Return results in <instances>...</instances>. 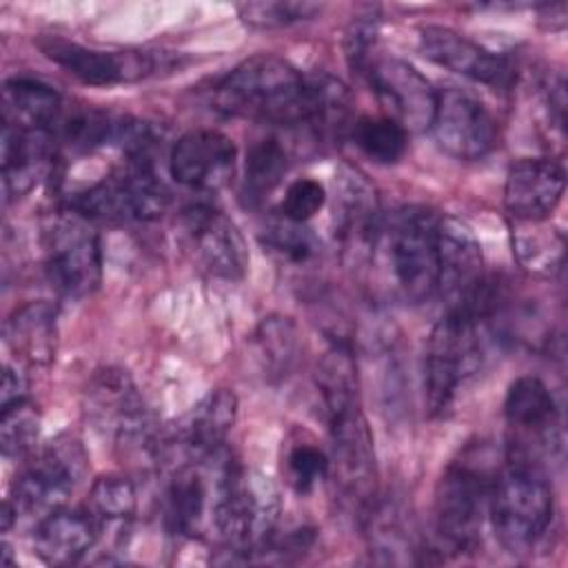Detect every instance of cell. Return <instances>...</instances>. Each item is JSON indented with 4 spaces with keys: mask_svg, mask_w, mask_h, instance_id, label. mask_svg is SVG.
<instances>
[{
    "mask_svg": "<svg viewBox=\"0 0 568 568\" xmlns=\"http://www.w3.org/2000/svg\"><path fill=\"white\" fill-rule=\"evenodd\" d=\"M135 486L126 475H100L91 484L87 510L93 515L100 530L104 526L129 521L135 515Z\"/></svg>",
    "mask_w": 568,
    "mask_h": 568,
    "instance_id": "31",
    "label": "cell"
},
{
    "mask_svg": "<svg viewBox=\"0 0 568 568\" xmlns=\"http://www.w3.org/2000/svg\"><path fill=\"white\" fill-rule=\"evenodd\" d=\"M7 346L27 364H49L55 353V308L47 302H27L4 324Z\"/></svg>",
    "mask_w": 568,
    "mask_h": 568,
    "instance_id": "25",
    "label": "cell"
},
{
    "mask_svg": "<svg viewBox=\"0 0 568 568\" xmlns=\"http://www.w3.org/2000/svg\"><path fill=\"white\" fill-rule=\"evenodd\" d=\"M419 49L437 67L470 78L475 82L504 89L513 80V71L501 55L479 47L455 29L439 24L422 27Z\"/></svg>",
    "mask_w": 568,
    "mask_h": 568,
    "instance_id": "20",
    "label": "cell"
},
{
    "mask_svg": "<svg viewBox=\"0 0 568 568\" xmlns=\"http://www.w3.org/2000/svg\"><path fill=\"white\" fill-rule=\"evenodd\" d=\"M62 109V98L40 80L18 75L4 82V122L9 124L51 133Z\"/></svg>",
    "mask_w": 568,
    "mask_h": 568,
    "instance_id": "26",
    "label": "cell"
},
{
    "mask_svg": "<svg viewBox=\"0 0 568 568\" xmlns=\"http://www.w3.org/2000/svg\"><path fill=\"white\" fill-rule=\"evenodd\" d=\"M513 231L515 253L528 271L552 275L564 260V237L555 231L541 229L544 222H515Z\"/></svg>",
    "mask_w": 568,
    "mask_h": 568,
    "instance_id": "32",
    "label": "cell"
},
{
    "mask_svg": "<svg viewBox=\"0 0 568 568\" xmlns=\"http://www.w3.org/2000/svg\"><path fill=\"white\" fill-rule=\"evenodd\" d=\"M38 49L67 73L84 84L109 87L118 82H133L158 71L162 53L151 51H102L60 36H40Z\"/></svg>",
    "mask_w": 568,
    "mask_h": 568,
    "instance_id": "14",
    "label": "cell"
},
{
    "mask_svg": "<svg viewBox=\"0 0 568 568\" xmlns=\"http://www.w3.org/2000/svg\"><path fill=\"white\" fill-rule=\"evenodd\" d=\"M264 244L282 260L291 264H306L317 255V240L302 222L286 217L271 220L264 229Z\"/></svg>",
    "mask_w": 568,
    "mask_h": 568,
    "instance_id": "35",
    "label": "cell"
},
{
    "mask_svg": "<svg viewBox=\"0 0 568 568\" xmlns=\"http://www.w3.org/2000/svg\"><path fill=\"white\" fill-rule=\"evenodd\" d=\"M255 353L268 375H286L297 357V328L286 315H268L255 328Z\"/></svg>",
    "mask_w": 568,
    "mask_h": 568,
    "instance_id": "29",
    "label": "cell"
},
{
    "mask_svg": "<svg viewBox=\"0 0 568 568\" xmlns=\"http://www.w3.org/2000/svg\"><path fill=\"white\" fill-rule=\"evenodd\" d=\"M288 166L286 149L275 138L257 140L248 153L244 164V197L255 204L264 195H268L280 180L284 178Z\"/></svg>",
    "mask_w": 568,
    "mask_h": 568,
    "instance_id": "30",
    "label": "cell"
},
{
    "mask_svg": "<svg viewBox=\"0 0 568 568\" xmlns=\"http://www.w3.org/2000/svg\"><path fill=\"white\" fill-rule=\"evenodd\" d=\"M211 501L213 488L206 486L200 462L175 466L162 499L166 530L178 537L200 535L204 519H211Z\"/></svg>",
    "mask_w": 568,
    "mask_h": 568,
    "instance_id": "24",
    "label": "cell"
},
{
    "mask_svg": "<svg viewBox=\"0 0 568 568\" xmlns=\"http://www.w3.org/2000/svg\"><path fill=\"white\" fill-rule=\"evenodd\" d=\"M555 510L552 488L541 464L508 455L495 473L488 515L499 544L508 552H526L550 528Z\"/></svg>",
    "mask_w": 568,
    "mask_h": 568,
    "instance_id": "2",
    "label": "cell"
},
{
    "mask_svg": "<svg viewBox=\"0 0 568 568\" xmlns=\"http://www.w3.org/2000/svg\"><path fill=\"white\" fill-rule=\"evenodd\" d=\"M169 206V191L158 178L151 155L126 158L122 166L104 175L69 200V209L89 222H151Z\"/></svg>",
    "mask_w": 568,
    "mask_h": 568,
    "instance_id": "6",
    "label": "cell"
},
{
    "mask_svg": "<svg viewBox=\"0 0 568 568\" xmlns=\"http://www.w3.org/2000/svg\"><path fill=\"white\" fill-rule=\"evenodd\" d=\"M566 178L552 158H524L508 169L504 206L515 222H546L559 206Z\"/></svg>",
    "mask_w": 568,
    "mask_h": 568,
    "instance_id": "18",
    "label": "cell"
},
{
    "mask_svg": "<svg viewBox=\"0 0 568 568\" xmlns=\"http://www.w3.org/2000/svg\"><path fill=\"white\" fill-rule=\"evenodd\" d=\"M237 417L233 390L215 388L204 395L169 433L160 437V462L180 457V464L204 462L220 450Z\"/></svg>",
    "mask_w": 568,
    "mask_h": 568,
    "instance_id": "15",
    "label": "cell"
},
{
    "mask_svg": "<svg viewBox=\"0 0 568 568\" xmlns=\"http://www.w3.org/2000/svg\"><path fill=\"white\" fill-rule=\"evenodd\" d=\"M322 11V4L313 2H246L237 7L240 18L257 29L288 27L293 22L311 20Z\"/></svg>",
    "mask_w": 568,
    "mask_h": 568,
    "instance_id": "37",
    "label": "cell"
},
{
    "mask_svg": "<svg viewBox=\"0 0 568 568\" xmlns=\"http://www.w3.org/2000/svg\"><path fill=\"white\" fill-rule=\"evenodd\" d=\"M237 149L233 140L213 129H195L178 138L171 149V175L193 191H217L235 171Z\"/></svg>",
    "mask_w": 568,
    "mask_h": 568,
    "instance_id": "17",
    "label": "cell"
},
{
    "mask_svg": "<svg viewBox=\"0 0 568 568\" xmlns=\"http://www.w3.org/2000/svg\"><path fill=\"white\" fill-rule=\"evenodd\" d=\"M508 424V455L541 464L544 455L559 448V410L548 386L537 377H519L504 399Z\"/></svg>",
    "mask_w": 568,
    "mask_h": 568,
    "instance_id": "12",
    "label": "cell"
},
{
    "mask_svg": "<svg viewBox=\"0 0 568 568\" xmlns=\"http://www.w3.org/2000/svg\"><path fill=\"white\" fill-rule=\"evenodd\" d=\"M286 479L295 493H311L328 475V455L313 442H293L286 450Z\"/></svg>",
    "mask_w": 568,
    "mask_h": 568,
    "instance_id": "36",
    "label": "cell"
},
{
    "mask_svg": "<svg viewBox=\"0 0 568 568\" xmlns=\"http://www.w3.org/2000/svg\"><path fill=\"white\" fill-rule=\"evenodd\" d=\"M87 470V455L78 439L58 437L36 453V457L18 475L11 497L2 508V530L13 521H36V526L53 510L62 508Z\"/></svg>",
    "mask_w": 568,
    "mask_h": 568,
    "instance_id": "5",
    "label": "cell"
},
{
    "mask_svg": "<svg viewBox=\"0 0 568 568\" xmlns=\"http://www.w3.org/2000/svg\"><path fill=\"white\" fill-rule=\"evenodd\" d=\"M437 291L450 304L462 302L486 280L479 240L464 220L453 215L437 217Z\"/></svg>",
    "mask_w": 568,
    "mask_h": 568,
    "instance_id": "21",
    "label": "cell"
},
{
    "mask_svg": "<svg viewBox=\"0 0 568 568\" xmlns=\"http://www.w3.org/2000/svg\"><path fill=\"white\" fill-rule=\"evenodd\" d=\"M44 271L51 286L67 297H84L98 288L102 251L89 220L69 209L49 222L44 229Z\"/></svg>",
    "mask_w": 568,
    "mask_h": 568,
    "instance_id": "9",
    "label": "cell"
},
{
    "mask_svg": "<svg viewBox=\"0 0 568 568\" xmlns=\"http://www.w3.org/2000/svg\"><path fill=\"white\" fill-rule=\"evenodd\" d=\"M178 235L191 260L213 277L240 280L248 266L246 242L235 222L211 204H191L178 217Z\"/></svg>",
    "mask_w": 568,
    "mask_h": 568,
    "instance_id": "11",
    "label": "cell"
},
{
    "mask_svg": "<svg viewBox=\"0 0 568 568\" xmlns=\"http://www.w3.org/2000/svg\"><path fill=\"white\" fill-rule=\"evenodd\" d=\"M368 524V537L371 546L377 555H382V561L386 564H402L410 561V552H417L413 544L410 528L404 521V513H399L390 504H377L364 513Z\"/></svg>",
    "mask_w": 568,
    "mask_h": 568,
    "instance_id": "28",
    "label": "cell"
},
{
    "mask_svg": "<svg viewBox=\"0 0 568 568\" xmlns=\"http://www.w3.org/2000/svg\"><path fill=\"white\" fill-rule=\"evenodd\" d=\"M335 235L351 260L368 257L382 233V211L373 186L357 171L344 169L335 184Z\"/></svg>",
    "mask_w": 568,
    "mask_h": 568,
    "instance_id": "19",
    "label": "cell"
},
{
    "mask_svg": "<svg viewBox=\"0 0 568 568\" xmlns=\"http://www.w3.org/2000/svg\"><path fill=\"white\" fill-rule=\"evenodd\" d=\"M215 109L262 124L306 122V78L286 60L253 55L226 73L213 91Z\"/></svg>",
    "mask_w": 568,
    "mask_h": 568,
    "instance_id": "1",
    "label": "cell"
},
{
    "mask_svg": "<svg viewBox=\"0 0 568 568\" xmlns=\"http://www.w3.org/2000/svg\"><path fill=\"white\" fill-rule=\"evenodd\" d=\"M351 118V93L346 84L328 73L306 78V126L320 138H339Z\"/></svg>",
    "mask_w": 568,
    "mask_h": 568,
    "instance_id": "27",
    "label": "cell"
},
{
    "mask_svg": "<svg viewBox=\"0 0 568 568\" xmlns=\"http://www.w3.org/2000/svg\"><path fill=\"white\" fill-rule=\"evenodd\" d=\"M27 388H29V382L24 373L11 364H4L2 384H0V410L27 399Z\"/></svg>",
    "mask_w": 568,
    "mask_h": 568,
    "instance_id": "40",
    "label": "cell"
},
{
    "mask_svg": "<svg viewBox=\"0 0 568 568\" xmlns=\"http://www.w3.org/2000/svg\"><path fill=\"white\" fill-rule=\"evenodd\" d=\"M377 16L373 13V9L366 16H357V20L351 22L348 31H346V58L351 62L353 69H357L359 73L366 71V67L373 62V44H375V36H377Z\"/></svg>",
    "mask_w": 568,
    "mask_h": 568,
    "instance_id": "39",
    "label": "cell"
},
{
    "mask_svg": "<svg viewBox=\"0 0 568 568\" xmlns=\"http://www.w3.org/2000/svg\"><path fill=\"white\" fill-rule=\"evenodd\" d=\"M324 204H326L324 184L311 178H302L286 189L284 200L280 204V215L286 220L306 224L315 213L322 211Z\"/></svg>",
    "mask_w": 568,
    "mask_h": 568,
    "instance_id": "38",
    "label": "cell"
},
{
    "mask_svg": "<svg viewBox=\"0 0 568 568\" xmlns=\"http://www.w3.org/2000/svg\"><path fill=\"white\" fill-rule=\"evenodd\" d=\"M282 499L271 477L240 464H224L211 501V526L233 550L248 555L264 544L280 519Z\"/></svg>",
    "mask_w": 568,
    "mask_h": 568,
    "instance_id": "3",
    "label": "cell"
},
{
    "mask_svg": "<svg viewBox=\"0 0 568 568\" xmlns=\"http://www.w3.org/2000/svg\"><path fill=\"white\" fill-rule=\"evenodd\" d=\"M100 535V526L84 508H58L36 526V555L49 566H69L82 559Z\"/></svg>",
    "mask_w": 568,
    "mask_h": 568,
    "instance_id": "23",
    "label": "cell"
},
{
    "mask_svg": "<svg viewBox=\"0 0 568 568\" xmlns=\"http://www.w3.org/2000/svg\"><path fill=\"white\" fill-rule=\"evenodd\" d=\"M355 146L379 164L397 162L408 149V133L388 115H364L353 124Z\"/></svg>",
    "mask_w": 568,
    "mask_h": 568,
    "instance_id": "33",
    "label": "cell"
},
{
    "mask_svg": "<svg viewBox=\"0 0 568 568\" xmlns=\"http://www.w3.org/2000/svg\"><path fill=\"white\" fill-rule=\"evenodd\" d=\"M324 413L331 433V468L342 497L366 513L377 495L375 450L368 424L359 406V390L324 395Z\"/></svg>",
    "mask_w": 568,
    "mask_h": 568,
    "instance_id": "4",
    "label": "cell"
},
{
    "mask_svg": "<svg viewBox=\"0 0 568 568\" xmlns=\"http://www.w3.org/2000/svg\"><path fill=\"white\" fill-rule=\"evenodd\" d=\"M493 479L495 473L464 459L446 468L433 504L435 539L442 550L462 555L477 548Z\"/></svg>",
    "mask_w": 568,
    "mask_h": 568,
    "instance_id": "8",
    "label": "cell"
},
{
    "mask_svg": "<svg viewBox=\"0 0 568 568\" xmlns=\"http://www.w3.org/2000/svg\"><path fill=\"white\" fill-rule=\"evenodd\" d=\"M379 102L406 133L430 129L437 91L408 62L399 58H373L364 71Z\"/></svg>",
    "mask_w": 568,
    "mask_h": 568,
    "instance_id": "16",
    "label": "cell"
},
{
    "mask_svg": "<svg viewBox=\"0 0 568 568\" xmlns=\"http://www.w3.org/2000/svg\"><path fill=\"white\" fill-rule=\"evenodd\" d=\"M481 326L479 317L455 306L435 322L424 357V390L433 415L444 413L459 386L479 368Z\"/></svg>",
    "mask_w": 568,
    "mask_h": 568,
    "instance_id": "7",
    "label": "cell"
},
{
    "mask_svg": "<svg viewBox=\"0 0 568 568\" xmlns=\"http://www.w3.org/2000/svg\"><path fill=\"white\" fill-rule=\"evenodd\" d=\"M430 133L446 155L466 162L488 155L497 142V124L488 109L455 87L437 91Z\"/></svg>",
    "mask_w": 568,
    "mask_h": 568,
    "instance_id": "13",
    "label": "cell"
},
{
    "mask_svg": "<svg viewBox=\"0 0 568 568\" xmlns=\"http://www.w3.org/2000/svg\"><path fill=\"white\" fill-rule=\"evenodd\" d=\"M388 257L402 295L424 302L437 291V217L419 206L402 209L388 233Z\"/></svg>",
    "mask_w": 568,
    "mask_h": 568,
    "instance_id": "10",
    "label": "cell"
},
{
    "mask_svg": "<svg viewBox=\"0 0 568 568\" xmlns=\"http://www.w3.org/2000/svg\"><path fill=\"white\" fill-rule=\"evenodd\" d=\"M55 140L49 131L20 129L4 122L2 129V182L7 195L31 191L51 169Z\"/></svg>",
    "mask_w": 568,
    "mask_h": 568,
    "instance_id": "22",
    "label": "cell"
},
{
    "mask_svg": "<svg viewBox=\"0 0 568 568\" xmlns=\"http://www.w3.org/2000/svg\"><path fill=\"white\" fill-rule=\"evenodd\" d=\"M40 435L38 408L22 399L2 408L0 415V448L7 459H22L33 453Z\"/></svg>",
    "mask_w": 568,
    "mask_h": 568,
    "instance_id": "34",
    "label": "cell"
}]
</instances>
